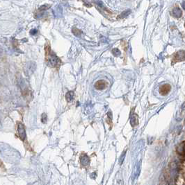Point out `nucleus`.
<instances>
[{
	"instance_id": "f03ea898",
	"label": "nucleus",
	"mask_w": 185,
	"mask_h": 185,
	"mask_svg": "<svg viewBox=\"0 0 185 185\" xmlns=\"http://www.w3.org/2000/svg\"><path fill=\"white\" fill-rule=\"evenodd\" d=\"M171 90V85L169 84H165L159 88V92L162 95H166Z\"/></svg>"
},
{
	"instance_id": "7ed1b4c3",
	"label": "nucleus",
	"mask_w": 185,
	"mask_h": 185,
	"mask_svg": "<svg viewBox=\"0 0 185 185\" xmlns=\"http://www.w3.org/2000/svg\"><path fill=\"white\" fill-rule=\"evenodd\" d=\"M58 59L55 55H50V56L48 57V63L52 67L56 66L58 64Z\"/></svg>"
},
{
	"instance_id": "ddd939ff",
	"label": "nucleus",
	"mask_w": 185,
	"mask_h": 185,
	"mask_svg": "<svg viewBox=\"0 0 185 185\" xmlns=\"http://www.w3.org/2000/svg\"><path fill=\"white\" fill-rule=\"evenodd\" d=\"M131 13V11L130 10H128V11H123L122 13H121V15H120V17H125L126 16H128Z\"/></svg>"
},
{
	"instance_id": "f8f14e48",
	"label": "nucleus",
	"mask_w": 185,
	"mask_h": 185,
	"mask_svg": "<svg viewBox=\"0 0 185 185\" xmlns=\"http://www.w3.org/2000/svg\"><path fill=\"white\" fill-rule=\"evenodd\" d=\"M72 33H74V35L76 36H80L82 34V31L80 30H79L78 29H77V28H73L72 29Z\"/></svg>"
},
{
	"instance_id": "2eb2a0df",
	"label": "nucleus",
	"mask_w": 185,
	"mask_h": 185,
	"mask_svg": "<svg viewBox=\"0 0 185 185\" xmlns=\"http://www.w3.org/2000/svg\"><path fill=\"white\" fill-rule=\"evenodd\" d=\"M125 152L122 154V156H121V159H120V164H122V162H123V159H124V156H125Z\"/></svg>"
},
{
	"instance_id": "6e6552de",
	"label": "nucleus",
	"mask_w": 185,
	"mask_h": 185,
	"mask_svg": "<svg viewBox=\"0 0 185 185\" xmlns=\"http://www.w3.org/2000/svg\"><path fill=\"white\" fill-rule=\"evenodd\" d=\"M172 15L175 17H180L182 15V11L178 7H176L172 10Z\"/></svg>"
},
{
	"instance_id": "423d86ee",
	"label": "nucleus",
	"mask_w": 185,
	"mask_h": 185,
	"mask_svg": "<svg viewBox=\"0 0 185 185\" xmlns=\"http://www.w3.org/2000/svg\"><path fill=\"white\" fill-rule=\"evenodd\" d=\"M184 141H182L177 148V152L182 156H184Z\"/></svg>"
},
{
	"instance_id": "dca6fc26",
	"label": "nucleus",
	"mask_w": 185,
	"mask_h": 185,
	"mask_svg": "<svg viewBox=\"0 0 185 185\" xmlns=\"http://www.w3.org/2000/svg\"><path fill=\"white\" fill-rule=\"evenodd\" d=\"M31 34L32 35H35L36 33H37V30L36 29H32V31H31Z\"/></svg>"
},
{
	"instance_id": "0eeeda50",
	"label": "nucleus",
	"mask_w": 185,
	"mask_h": 185,
	"mask_svg": "<svg viewBox=\"0 0 185 185\" xmlns=\"http://www.w3.org/2000/svg\"><path fill=\"white\" fill-rule=\"evenodd\" d=\"M80 161H81V163H82V165L86 166V165L88 164L89 162H90V159H89L87 155H83L81 158Z\"/></svg>"
},
{
	"instance_id": "9d476101",
	"label": "nucleus",
	"mask_w": 185,
	"mask_h": 185,
	"mask_svg": "<svg viewBox=\"0 0 185 185\" xmlns=\"http://www.w3.org/2000/svg\"><path fill=\"white\" fill-rule=\"evenodd\" d=\"M54 13L55 14V15H56L57 17H60V16H62V8H61V7H57V8L55 9V11H54Z\"/></svg>"
},
{
	"instance_id": "1a4fd4ad",
	"label": "nucleus",
	"mask_w": 185,
	"mask_h": 185,
	"mask_svg": "<svg viewBox=\"0 0 185 185\" xmlns=\"http://www.w3.org/2000/svg\"><path fill=\"white\" fill-rule=\"evenodd\" d=\"M74 97H75V93H74V92L72 91H70L68 92L66 95V100L68 101V102H70V101L73 100Z\"/></svg>"
},
{
	"instance_id": "9b49d317",
	"label": "nucleus",
	"mask_w": 185,
	"mask_h": 185,
	"mask_svg": "<svg viewBox=\"0 0 185 185\" xmlns=\"http://www.w3.org/2000/svg\"><path fill=\"white\" fill-rule=\"evenodd\" d=\"M130 123L132 126H134L135 125H137L138 123V116L136 115H132V118L130 119Z\"/></svg>"
},
{
	"instance_id": "a211bd4d",
	"label": "nucleus",
	"mask_w": 185,
	"mask_h": 185,
	"mask_svg": "<svg viewBox=\"0 0 185 185\" xmlns=\"http://www.w3.org/2000/svg\"><path fill=\"white\" fill-rule=\"evenodd\" d=\"M184 2H183V4H182V7H183V8H184Z\"/></svg>"
},
{
	"instance_id": "39448f33",
	"label": "nucleus",
	"mask_w": 185,
	"mask_h": 185,
	"mask_svg": "<svg viewBox=\"0 0 185 185\" xmlns=\"http://www.w3.org/2000/svg\"><path fill=\"white\" fill-rule=\"evenodd\" d=\"M174 58H175V63H176V62L181 61V60H183L184 58V51H179Z\"/></svg>"
},
{
	"instance_id": "20e7f679",
	"label": "nucleus",
	"mask_w": 185,
	"mask_h": 185,
	"mask_svg": "<svg viewBox=\"0 0 185 185\" xmlns=\"http://www.w3.org/2000/svg\"><path fill=\"white\" fill-rule=\"evenodd\" d=\"M107 83L104 81L101 80V81H99L97 83H95V88L97 89H103L107 87Z\"/></svg>"
},
{
	"instance_id": "4468645a",
	"label": "nucleus",
	"mask_w": 185,
	"mask_h": 185,
	"mask_svg": "<svg viewBox=\"0 0 185 185\" xmlns=\"http://www.w3.org/2000/svg\"><path fill=\"white\" fill-rule=\"evenodd\" d=\"M112 53L114 55H116V56H118V55H121V51H120L118 49H113L112 50Z\"/></svg>"
},
{
	"instance_id": "f257e3e1",
	"label": "nucleus",
	"mask_w": 185,
	"mask_h": 185,
	"mask_svg": "<svg viewBox=\"0 0 185 185\" xmlns=\"http://www.w3.org/2000/svg\"><path fill=\"white\" fill-rule=\"evenodd\" d=\"M18 133H19L20 137L22 140H24V139L26 137V131L25 128H24V126L22 123H19L18 126Z\"/></svg>"
},
{
	"instance_id": "f3484780",
	"label": "nucleus",
	"mask_w": 185,
	"mask_h": 185,
	"mask_svg": "<svg viewBox=\"0 0 185 185\" xmlns=\"http://www.w3.org/2000/svg\"><path fill=\"white\" fill-rule=\"evenodd\" d=\"M96 3H97V4H98V5H100V7H104L103 3H102V2H101L100 1H97Z\"/></svg>"
}]
</instances>
